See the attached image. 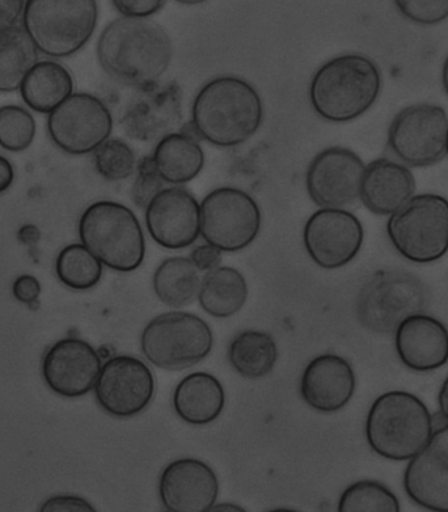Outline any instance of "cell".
<instances>
[{
    "label": "cell",
    "mask_w": 448,
    "mask_h": 512,
    "mask_svg": "<svg viewBox=\"0 0 448 512\" xmlns=\"http://www.w3.org/2000/svg\"><path fill=\"white\" fill-rule=\"evenodd\" d=\"M213 348V330L204 319L189 312L156 316L141 334L143 355L162 370H187L209 357Z\"/></svg>",
    "instance_id": "9c48e42d"
},
{
    "label": "cell",
    "mask_w": 448,
    "mask_h": 512,
    "mask_svg": "<svg viewBox=\"0 0 448 512\" xmlns=\"http://www.w3.org/2000/svg\"><path fill=\"white\" fill-rule=\"evenodd\" d=\"M79 238L101 264L118 273H131L143 264L146 239L137 215L114 201H97L79 219Z\"/></svg>",
    "instance_id": "8992f818"
},
{
    "label": "cell",
    "mask_w": 448,
    "mask_h": 512,
    "mask_svg": "<svg viewBox=\"0 0 448 512\" xmlns=\"http://www.w3.org/2000/svg\"><path fill=\"white\" fill-rule=\"evenodd\" d=\"M155 295L172 308L189 306L200 293V270L187 257L166 258L152 278Z\"/></svg>",
    "instance_id": "f546056e"
},
{
    "label": "cell",
    "mask_w": 448,
    "mask_h": 512,
    "mask_svg": "<svg viewBox=\"0 0 448 512\" xmlns=\"http://www.w3.org/2000/svg\"><path fill=\"white\" fill-rule=\"evenodd\" d=\"M200 206L201 236L222 252L243 251L260 234V206L242 189L222 186L211 190Z\"/></svg>",
    "instance_id": "30bf717a"
},
{
    "label": "cell",
    "mask_w": 448,
    "mask_h": 512,
    "mask_svg": "<svg viewBox=\"0 0 448 512\" xmlns=\"http://www.w3.org/2000/svg\"><path fill=\"white\" fill-rule=\"evenodd\" d=\"M357 379L352 365L336 354L312 359L300 379V396L311 409L336 413L353 399Z\"/></svg>",
    "instance_id": "44dd1931"
},
{
    "label": "cell",
    "mask_w": 448,
    "mask_h": 512,
    "mask_svg": "<svg viewBox=\"0 0 448 512\" xmlns=\"http://www.w3.org/2000/svg\"><path fill=\"white\" fill-rule=\"evenodd\" d=\"M404 489L417 506L448 512V425L435 430L405 468Z\"/></svg>",
    "instance_id": "ffe728a7"
},
{
    "label": "cell",
    "mask_w": 448,
    "mask_h": 512,
    "mask_svg": "<svg viewBox=\"0 0 448 512\" xmlns=\"http://www.w3.org/2000/svg\"><path fill=\"white\" fill-rule=\"evenodd\" d=\"M198 302L207 315L227 319L236 315L248 299L244 275L230 266H218L201 278Z\"/></svg>",
    "instance_id": "4316f807"
},
{
    "label": "cell",
    "mask_w": 448,
    "mask_h": 512,
    "mask_svg": "<svg viewBox=\"0 0 448 512\" xmlns=\"http://www.w3.org/2000/svg\"><path fill=\"white\" fill-rule=\"evenodd\" d=\"M416 193V179L403 163L376 159L363 172L359 200L376 215H392Z\"/></svg>",
    "instance_id": "603a6c76"
},
{
    "label": "cell",
    "mask_w": 448,
    "mask_h": 512,
    "mask_svg": "<svg viewBox=\"0 0 448 512\" xmlns=\"http://www.w3.org/2000/svg\"><path fill=\"white\" fill-rule=\"evenodd\" d=\"M112 4L121 16L149 19L162 10L166 0H112Z\"/></svg>",
    "instance_id": "8d00e7d4"
},
{
    "label": "cell",
    "mask_w": 448,
    "mask_h": 512,
    "mask_svg": "<svg viewBox=\"0 0 448 512\" xmlns=\"http://www.w3.org/2000/svg\"><path fill=\"white\" fill-rule=\"evenodd\" d=\"M50 141L74 156L92 154L111 138L113 116L107 104L87 92H74L48 114Z\"/></svg>",
    "instance_id": "7c38bea8"
},
{
    "label": "cell",
    "mask_w": 448,
    "mask_h": 512,
    "mask_svg": "<svg viewBox=\"0 0 448 512\" xmlns=\"http://www.w3.org/2000/svg\"><path fill=\"white\" fill-rule=\"evenodd\" d=\"M264 103L259 91L239 76L209 80L194 97L192 129L215 147H238L259 131Z\"/></svg>",
    "instance_id": "7a4b0ae2"
},
{
    "label": "cell",
    "mask_w": 448,
    "mask_h": 512,
    "mask_svg": "<svg viewBox=\"0 0 448 512\" xmlns=\"http://www.w3.org/2000/svg\"><path fill=\"white\" fill-rule=\"evenodd\" d=\"M97 404L105 413L120 420L141 414L155 395V378L149 366L131 355L109 359L95 384Z\"/></svg>",
    "instance_id": "4fadbf2b"
},
{
    "label": "cell",
    "mask_w": 448,
    "mask_h": 512,
    "mask_svg": "<svg viewBox=\"0 0 448 512\" xmlns=\"http://www.w3.org/2000/svg\"><path fill=\"white\" fill-rule=\"evenodd\" d=\"M222 251L209 243L198 245L190 253V260L200 272H209L218 268L222 262Z\"/></svg>",
    "instance_id": "ab89813d"
},
{
    "label": "cell",
    "mask_w": 448,
    "mask_h": 512,
    "mask_svg": "<svg viewBox=\"0 0 448 512\" xmlns=\"http://www.w3.org/2000/svg\"><path fill=\"white\" fill-rule=\"evenodd\" d=\"M278 361V346L269 333L245 330L232 340L228 362L240 376L256 380L265 378Z\"/></svg>",
    "instance_id": "f1b7e54d"
},
{
    "label": "cell",
    "mask_w": 448,
    "mask_h": 512,
    "mask_svg": "<svg viewBox=\"0 0 448 512\" xmlns=\"http://www.w3.org/2000/svg\"><path fill=\"white\" fill-rule=\"evenodd\" d=\"M183 95L175 83L139 88L122 116V128L135 141H160L173 133L181 120Z\"/></svg>",
    "instance_id": "ac0fdd59"
},
{
    "label": "cell",
    "mask_w": 448,
    "mask_h": 512,
    "mask_svg": "<svg viewBox=\"0 0 448 512\" xmlns=\"http://www.w3.org/2000/svg\"><path fill=\"white\" fill-rule=\"evenodd\" d=\"M145 211L147 231L160 247L179 251L200 238V202L183 186L160 190Z\"/></svg>",
    "instance_id": "2e32d148"
},
{
    "label": "cell",
    "mask_w": 448,
    "mask_h": 512,
    "mask_svg": "<svg viewBox=\"0 0 448 512\" xmlns=\"http://www.w3.org/2000/svg\"><path fill=\"white\" fill-rule=\"evenodd\" d=\"M96 55L105 74L139 90L159 83L167 73L173 45L166 29L155 21L121 16L101 32Z\"/></svg>",
    "instance_id": "6da1fadb"
},
{
    "label": "cell",
    "mask_w": 448,
    "mask_h": 512,
    "mask_svg": "<svg viewBox=\"0 0 448 512\" xmlns=\"http://www.w3.org/2000/svg\"><path fill=\"white\" fill-rule=\"evenodd\" d=\"M447 130V113L439 105H409L393 118L388 147L409 168L431 167L447 155Z\"/></svg>",
    "instance_id": "8fae6325"
},
{
    "label": "cell",
    "mask_w": 448,
    "mask_h": 512,
    "mask_svg": "<svg viewBox=\"0 0 448 512\" xmlns=\"http://www.w3.org/2000/svg\"><path fill=\"white\" fill-rule=\"evenodd\" d=\"M399 498L382 482L361 480L348 486L338 501L340 512H399Z\"/></svg>",
    "instance_id": "1f68e13d"
},
{
    "label": "cell",
    "mask_w": 448,
    "mask_h": 512,
    "mask_svg": "<svg viewBox=\"0 0 448 512\" xmlns=\"http://www.w3.org/2000/svg\"><path fill=\"white\" fill-rule=\"evenodd\" d=\"M164 180L156 171L152 156H146L138 163L135 169V180L131 186V200L139 207L145 210L149 203L154 200L156 194L166 188Z\"/></svg>",
    "instance_id": "d590c367"
},
{
    "label": "cell",
    "mask_w": 448,
    "mask_h": 512,
    "mask_svg": "<svg viewBox=\"0 0 448 512\" xmlns=\"http://www.w3.org/2000/svg\"><path fill=\"white\" fill-rule=\"evenodd\" d=\"M37 124L35 117L21 105L8 104L0 107V147L10 152L28 150L35 141Z\"/></svg>",
    "instance_id": "d6a6232c"
},
{
    "label": "cell",
    "mask_w": 448,
    "mask_h": 512,
    "mask_svg": "<svg viewBox=\"0 0 448 512\" xmlns=\"http://www.w3.org/2000/svg\"><path fill=\"white\" fill-rule=\"evenodd\" d=\"M99 21L97 0H25L21 25L38 52L73 57L91 41Z\"/></svg>",
    "instance_id": "5b68a950"
},
{
    "label": "cell",
    "mask_w": 448,
    "mask_h": 512,
    "mask_svg": "<svg viewBox=\"0 0 448 512\" xmlns=\"http://www.w3.org/2000/svg\"><path fill=\"white\" fill-rule=\"evenodd\" d=\"M438 405L439 412H441L443 418L448 422V375L445 382L442 383L441 389H439Z\"/></svg>",
    "instance_id": "7bdbcfd3"
},
{
    "label": "cell",
    "mask_w": 448,
    "mask_h": 512,
    "mask_svg": "<svg viewBox=\"0 0 448 512\" xmlns=\"http://www.w3.org/2000/svg\"><path fill=\"white\" fill-rule=\"evenodd\" d=\"M12 294L18 302L25 304V306H32L40 298L41 283L31 274L20 275L12 285Z\"/></svg>",
    "instance_id": "f35d334b"
},
{
    "label": "cell",
    "mask_w": 448,
    "mask_h": 512,
    "mask_svg": "<svg viewBox=\"0 0 448 512\" xmlns=\"http://www.w3.org/2000/svg\"><path fill=\"white\" fill-rule=\"evenodd\" d=\"M97 173L103 179L117 183L128 180L138 167L137 156L128 143L118 138H109L94 152Z\"/></svg>",
    "instance_id": "836d02e7"
},
{
    "label": "cell",
    "mask_w": 448,
    "mask_h": 512,
    "mask_svg": "<svg viewBox=\"0 0 448 512\" xmlns=\"http://www.w3.org/2000/svg\"><path fill=\"white\" fill-rule=\"evenodd\" d=\"M363 240L361 220L345 209H320L308 218L303 230L308 256L325 270L350 264L361 252Z\"/></svg>",
    "instance_id": "5bb4252c"
},
{
    "label": "cell",
    "mask_w": 448,
    "mask_h": 512,
    "mask_svg": "<svg viewBox=\"0 0 448 512\" xmlns=\"http://www.w3.org/2000/svg\"><path fill=\"white\" fill-rule=\"evenodd\" d=\"M400 362L414 372L438 370L448 362V329L437 317L416 313L395 330Z\"/></svg>",
    "instance_id": "7402d4cb"
},
{
    "label": "cell",
    "mask_w": 448,
    "mask_h": 512,
    "mask_svg": "<svg viewBox=\"0 0 448 512\" xmlns=\"http://www.w3.org/2000/svg\"><path fill=\"white\" fill-rule=\"evenodd\" d=\"M442 86L443 90H445L446 95L448 96V55L442 67Z\"/></svg>",
    "instance_id": "f6af8a7d"
},
{
    "label": "cell",
    "mask_w": 448,
    "mask_h": 512,
    "mask_svg": "<svg viewBox=\"0 0 448 512\" xmlns=\"http://www.w3.org/2000/svg\"><path fill=\"white\" fill-rule=\"evenodd\" d=\"M428 291L424 283L404 270H380L359 290L355 313L363 328L376 334L395 333L401 321L425 311Z\"/></svg>",
    "instance_id": "ba28073f"
},
{
    "label": "cell",
    "mask_w": 448,
    "mask_h": 512,
    "mask_svg": "<svg viewBox=\"0 0 448 512\" xmlns=\"http://www.w3.org/2000/svg\"><path fill=\"white\" fill-rule=\"evenodd\" d=\"M24 6L25 0H0V31L18 25Z\"/></svg>",
    "instance_id": "60d3db41"
},
{
    "label": "cell",
    "mask_w": 448,
    "mask_h": 512,
    "mask_svg": "<svg viewBox=\"0 0 448 512\" xmlns=\"http://www.w3.org/2000/svg\"><path fill=\"white\" fill-rule=\"evenodd\" d=\"M397 11L417 25H437L448 19V0H393Z\"/></svg>",
    "instance_id": "e575fe53"
},
{
    "label": "cell",
    "mask_w": 448,
    "mask_h": 512,
    "mask_svg": "<svg viewBox=\"0 0 448 512\" xmlns=\"http://www.w3.org/2000/svg\"><path fill=\"white\" fill-rule=\"evenodd\" d=\"M40 54L23 25L0 31V92L19 91Z\"/></svg>",
    "instance_id": "83f0119b"
},
{
    "label": "cell",
    "mask_w": 448,
    "mask_h": 512,
    "mask_svg": "<svg viewBox=\"0 0 448 512\" xmlns=\"http://www.w3.org/2000/svg\"><path fill=\"white\" fill-rule=\"evenodd\" d=\"M73 74L56 59L38 61L20 87L21 99L33 112L49 114L73 95Z\"/></svg>",
    "instance_id": "484cf974"
},
{
    "label": "cell",
    "mask_w": 448,
    "mask_h": 512,
    "mask_svg": "<svg viewBox=\"0 0 448 512\" xmlns=\"http://www.w3.org/2000/svg\"><path fill=\"white\" fill-rule=\"evenodd\" d=\"M156 171L171 185H184L196 179L205 165V154L196 137L180 131L166 135L152 152Z\"/></svg>",
    "instance_id": "d4e9b609"
},
{
    "label": "cell",
    "mask_w": 448,
    "mask_h": 512,
    "mask_svg": "<svg viewBox=\"0 0 448 512\" xmlns=\"http://www.w3.org/2000/svg\"><path fill=\"white\" fill-rule=\"evenodd\" d=\"M15 183L14 165L6 158L0 155V194L6 193Z\"/></svg>",
    "instance_id": "b9f144b4"
},
{
    "label": "cell",
    "mask_w": 448,
    "mask_h": 512,
    "mask_svg": "<svg viewBox=\"0 0 448 512\" xmlns=\"http://www.w3.org/2000/svg\"><path fill=\"white\" fill-rule=\"evenodd\" d=\"M387 235L393 248L414 264H431L448 252V200L439 194L413 196L390 215Z\"/></svg>",
    "instance_id": "52a82bcc"
},
{
    "label": "cell",
    "mask_w": 448,
    "mask_h": 512,
    "mask_svg": "<svg viewBox=\"0 0 448 512\" xmlns=\"http://www.w3.org/2000/svg\"><path fill=\"white\" fill-rule=\"evenodd\" d=\"M42 512H92L96 511L87 499L76 495H57L49 498L40 507Z\"/></svg>",
    "instance_id": "74e56055"
},
{
    "label": "cell",
    "mask_w": 448,
    "mask_h": 512,
    "mask_svg": "<svg viewBox=\"0 0 448 512\" xmlns=\"http://www.w3.org/2000/svg\"><path fill=\"white\" fill-rule=\"evenodd\" d=\"M218 495V477L202 460L177 459L160 476L159 497L169 512L211 511Z\"/></svg>",
    "instance_id": "d6986e66"
},
{
    "label": "cell",
    "mask_w": 448,
    "mask_h": 512,
    "mask_svg": "<svg viewBox=\"0 0 448 512\" xmlns=\"http://www.w3.org/2000/svg\"><path fill=\"white\" fill-rule=\"evenodd\" d=\"M173 2L183 4V6H200V4L209 2V0H173Z\"/></svg>",
    "instance_id": "bcb514c9"
},
{
    "label": "cell",
    "mask_w": 448,
    "mask_h": 512,
    "mask_svg": "<svg viewBox=\"0 0 448 512\" xmlns=\"http://www.w3.org/2000/svg\"><path fill=\"white\" fill-rule=\"evenodd\" d=\"M172 403L181 420L189 425L205 426L221 416L226 392L214 375L193 372L176 385Z\"/></svg>",
    "instance_id": "cb8c5ba5"
},
{
    "label": "cell",
    "mask_w": 448,
    "mask_h": 512,
    "mask_svg": "<svg viewBox=\"0 0 448 512\" xmlns=\"http://www.w3.org/2000/svg\"><path fill=\"white\" fill-rule=\"evenodd\" d=\"M366 165L354 151L329 147L308 165L306 188L320 209H344L359 200Z\"/></svg>",
    "instance_id": "9a60e30c"
},
{
    "label": "cell",
    "mask_w": 448,
    "mask_h": 512,
    "mask_svg": "<svg viewBox=\"0 0 448 512\" xmlns=\"http://www.w3.org/2000/svg\"><path fill=\"white\" fill-rule=\"evenodd\" d=\"M433 433V417L428 406L411 392L383 393L367 413V443L383 459L411 460L426 446Z\"/></svg>",
    "instance_id": "277c9868"
},
{
    "label": "cell",
    "mask_w": 448,
    "mask_h": 512,
    "mask_svg": "<svg viewBox=\"0 0 448 512\" xmlns=\"http://www.w3.org/2000/svg\"><path fill=\"white\" fill-rule=\"evenodd\" d=\"M446 152H447V155H448V130H447Z\"/></svg>",
    "instance_id": "7dc6e473"
},
{
    "label": "cell",
    "mask_w": 448,
    "mask_h": 512,
    "mask_svg": "<svg viewBox=\"0 0 448 512\" xmlns=\"http://www.w3.org/2000/svg\"><path fill=\"white\" fill-rule=\"evenodd\" d=\"M211 511H224V512L240 511V512H243V511H245V509H243V507L234 505V503H219V505H217V503H215V505L213 506V509H211Z\"/></svg>",
    "instance_id": "ee69618b"
},
{
    "label": "cell",
    "mask_w": 448,
    "mask_h": 512,
    "mask_svg": "<svg viewBox=\"0 0 448 512\" xmlns=\"http://www.w3.org/2000/svg\"><path fill=\"white\" fill-rule=\"evenodd\" d=\"M378 65L363 54H342L323 63L312 76L308 96L320 118L344 124L369 112L382 91Z\"/></svg>",
    "instance_id": "3957f363"
},
{
    "label": "cell",
    "mask_w": 448,
    "mask_h": 512,
    "mask_svg": "<svg viewBox=\"0 0 448 512\" xmlns=\"http://www.w3.org/2000/svg\"><path fill=\"white\" fill-rule=\"evenodd\" d=\"M103 264L83 244H70L57 257L56 274L63 286L75 291L94 289L103 278Z\"/></svg>",
    "instance_id": "4dcf8cb0"
},
{
    "label": "cell",
    "mask_w": 448,
    "mask_h": 512,
    "mask_svg": "<svg viewBox=\"0 0 448 512\" xmlns=\"http://www.w3.org/2000/svg\"><path fill=\"white\" fill-rule=\"evenodd\" d=\"M103 367L94 346L80 338L56 342L42 359V378L48 388L63 399H79L95 388Z\"/></svg>",
    "instance_id": "e0dca14e"
}]
</instances>
